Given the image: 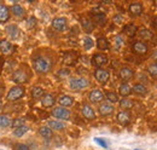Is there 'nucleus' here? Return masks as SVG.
<instances>
[{
    "instance_id": "nucleus-1",
    "label": "nucleus",
    "mask_w": 157,
    "mask_h": 150,
    "mask_svg": "<svg viewBox=\"0 0 157 150\" xmlns=\"http://www.w3.org/2000/svg\"><path fill=\"white\" fill-rule=\"evenodd\" d=\"M33 67L35 69L36 73L39 74H46L51 70L52 68V62L51 59L46 58V57H36L33 61Z\"/></svg>"
},
{
    "instance_id": "nucleus-2",
    "label": "nucleus",
    "mask_w": 157,
    "mask_h": 150,
    "mask_svg": "<svg viewBox=\"0 0 157 150\" xmlns=\"http://www.w3.org/2000/svg\"><path fill=\"white\" fill-rule=\"evenodd\" d=\"M70 89L74 91H80L90 86V81L85 77H73L70 80Z\"/></svg>"
},
{
    "instance_id": "nucleus-3",
    "label": "nucleus",
    "mask_w": 157,
    "mask_h": 150,
    "mask_svg": "<svg viewBox=\"0 0 157 150\" xmlns=\"http://www.w3.org/2000/svg\"><path fill=\"white\" fill-rule=\"evenodd\" d=\"M25 93V90L23 89V87H21V86H13L10 91H9V93L6 96V99L7 101H11V102H13V101H18L20 98H22L23 96Z\"/></svg>"
},
{
    "instance_id": "nucleus-4",
    "label": "nucleus",
    "mask_w": 157,
    "mask_h": 150,
    "mask_svg": "<svg viewBox=\"0 0 157 150\" xmlns=\"http://www.w3.org/2000/svg\"><path fill=\"white\" fill-rule=\"evenodd\" d=\"M52 27L57 30V32H64L68 28V21L64 17H57L52 21Z\"/></svg>"
},
{
    "instance_id": "nucleus-5",
    "label": "nucleus",
    "mask_w": 157,
    "mask_h": 150,
    "mask_svg": "<svg viewBox=\"0 0 157 150\" xmlns=\"http://www.w3.org/2000/svg\"><path fill=\"white\" fill-rule=\"evenodd\" d=\"M52 115L55 117H57L59 120H69L70 119V112L65 108H62V107H58V108H55L52 110Z\"/></svg>"
},
{
    "instance_id": "nucleus-6",
    "label": "nucleus",
    "mask_w": 157,
    "mask_h": 150,
    "mask_svg": "<svg viewBox=\"0 0 157 150\" xmlns=\"http://www.w3.org/2000/svg\"><path fill=\"white\" fill-rule=\"evenodd\" d=\"M92 63H93V65L100 68V67H103V65L109 63V58L104 53H96L94 56L92 57Z\"/></svg>"
},
{
    "instance_id": "nucleus-7",
    "label": "nucleus",
    "mask_w": 157,
    "mask_h": 150,
    "mask_svg": "<svg viewBox=\"0 0 157 150\" xmlns=\"http://www.w3.org/2000/svg\"><path fill=\"white\" fill-rule=\"evenodd\" d=\"M94 77L97 79V81L100 82V84H106L108 80H109V77H110V74L105 69H97L94 72Z\"/></svg>"
},
{
    "instance_id": "nucleus-8",
    "label": "nucleus",
    "mask_w": 157,
    "mask_h": 150,
    "mask_svg": "<svg viewBox=\"0 0 157 150\" xmlns=\"http://www.w3.org/2000/svg\"><path fill=\"white\" fill-rule=\"evenodd\" d=\"M12 80L17 84H23V82H27L28 81V74L23 70V69H18L15 72V74L12 76Z\"/></svg>"
},
{
    "instance_id": "nucleus-9",
    "label": "nucleus",
    "mask_w": 157,
    "mask_h": 150,
    "mask_svg": "<svg viewBox=\"0 0 157 150\" xmlns=\"http://www.w3.org/2000/svg\"><path fill=\"white\" fill-rule=\"evenodd\" d=\"M0 51L4 55H11L13 52V45L9 40H0Z\"/></svg>"
},
{
    "instance_id": "nucleus-10",
    "label": "nucleus",
    "mask_w": 157,
    "mask_h": 150,
    "mask_svg": "<svg viewBox=\"0 0 157 150\" xmlns=\"http://www.w3.org/2000/svg\"><path fill=\"white\" fill-rule=\"evenodd\" d=\"M149 47L144 41H136L133 44V51L138 55H145L147 52Z\"/></svg>"
},
{
    "instance_id": "nucleus-11",
    "label": "nucleus",
    "mask_w": 157,
    "mask_h": 150,
    "mask_svg": "<svg viewBox=\"0 0 157 150\" xmlns=\"http://www.w3.org/2000/svg\"><path fill=\"white\" fill-rule=\"evenodd\" d=\"M116 119H117V121L121 125H128L129 121H131V114L127 110H122V112H120L117 114Z\"/></svg>"
},
{
    "instance_id": "nucleus-12",
    "label": "nucleus",
    "mask_w": 157,
    "mask_h": 150,
    "mask_svg": "<svg viewBox=\"0 0 157 150\" xmlns=\"http://www.w3.org/2000/svg\"><path fill=\"white\" fill-rule=\"evenodd\" d=\"M82 115H83L86 119H88V120L96 119V112L93 110V108H92L91 105H88V104H83V105H82Z\"/></svg>"
},
{
    "instance_id": "nucleus-13",
    "label": "nucleus",
    "mask_w": 157,
    "mask_h": 150,
    "mask_svg": "<svg viewBox=\"0 0 157 150\" xmlns=\"http://www.w3.org/2000/svg\"><path fill=\"white\" fill-rule=\"evenodd\" d=\"M88 99L92 102V103H99L104 99V93L99 90H93L91 93L88 94Z\"/></svg>"
},
{
    "instance_id": "nucleus-14",
    "label": "nucleus",
    "mask_w": 157,
    "mask_h": 150,
    "mask_svg": "<svg viewBox=\"0 0 157 150\" xmlns=\"http://www.w3.org/2000/svg\"><path fill=\"white\" fill-rule=\"evenodd\" d=\"M99 112L103 116H108V115L114 112V107L110 103H101L99 107Z\"/></svg>"
},
{
    "instance_id": "nucleus-15",
    "label": "nucleus",
    "mask_w": 157,
    "mask_h": 150,
    "mask_svg": "<svg viewBox=\"0 0 157 150\" xmlns=\"http://www.w3.org/2000/svg\"><path fill=\"white\" fill-rule=\"evenodd\" d=\"M129 11H131V14H132V15H134V16H139V15H141V14H143L144 7H143V5H141L140 2H133V4H131V5H129Z\"/></svg>"
},
{
    "instance_id": "nucleus-16",
    "label": "nucleus",
    "mask_w": 157,
    "mask_h": 150,
    "mask_svg": "<svg viewBox=\"0 0 157 150\" xmlns=\"http://www.w3.org/2000/svg\"><path fill=\"white\" fill-rule=\"evenodd\" d=\"M55 102H56V99H55V97H53L52 94H44V97H42V99H41V104H42L44 107H46V108L53 107Z\"/></svg>"
},
{
    "instance_id": "nucleus-17",
    "label": "nucleus",
    "mask_w": 157,
    "mask_h": 150,
    "mask_svg": "<svg viewBox=\"0 0 157 150\" xmlns=\"http://www.w3.org/2000/svg\"><path fill=\"white\" fill-rule=\"evenodd\" d=\"M133 76H134V73H133V70L129 69V68H122V69L120 70V77H121L123 81L131 80Z\"/></svg>"
},
{
    "instance_id": "nucleus-18",
    "label": "nucleus",
    "mask_w": 157,
    "mask_h": 150,
    "mask_svg": "<svg viewBox=\"0 0 157 150\" xmlns=\"http://www.w3.org/2000/svg\"><path fill=\"white\" fill-rule=\"evenodd\" d=\"M137 26H134L133 23H129V24H127V26H124L123 27V33L126 34V35H128L129 38H133L136 34H137Z\"/></svg>"
},
{
    "instance_id": "nucleus-19",
    "label": "nucleus",
    "mask_w": 157,
    "mask_h": 150,
    "mask_svg": "<svg viewBox=\"0 0 157 150\" xmlns=\"http://www.w3.org/2000/svg\"><path fill=\"white\" fill-rule=\"evenodd\" d=\"M10 17V11H9V7L0 4V23H4L6 22Z\"/></svg>"
},
{
    "instance_id": "nucleus-20",
    "label": "nucleus",
    "mask_w": 157,
    "mask_h": 150,
    "mask_svg": "<svg viewBox=\"0 0 157 150\" xmlns=\"http://www.w3.org/2000/svg\"><path fill=\"white\" fill-rule=\"evenodd\" d=\"M59 104L63 107H71L74 104V98L70 96H62L58 99Z\"/></svg>"
},
{
    "instance_id": "nucleus-21",
    "label": "nucleus",
    "mask_w": 157,
    "mask_h": 150,
    "mask_svg": "<svg viewBox=\"0 0 157 150\" xmlns=\"http://www.w3.org/2000/svg\"><path fill=\"white\" fill-rule=\"evenodd\" d=\"M97 47H98L99 50H101V51L109 50L110 44H109L108 39H106V38H99L98 40H97Z\"/></svg>"
},
{
    "instance_id": "nucleus-22",
    "label": "nucleus",
    "mask_w": 157,
    "mask_h": 150,
    "mask_svg": "<svg viewBox=\"0 0 157 150\" xmlns=\"http://www.w3.org/2000/svg\"><path fill=\"white\" fill-rule=\"evenodd\" d=\"M118 92H120V94H121L122 97H127V96H129V94H131L132 89H131V86H129L128 84L123 82V84H121V85H120Z\"/></svg>"
},
{
    "instance_id": "nucleus-23",
    "label": "nucleus",
    "mask_w": 157,
    "mask_h": 150,
    "mask_svg": "<svg viewBox=\"0 0 157 150\" xmlns=\"http://www.w3.org/2000/svg\"><path fill=\"white\" fill-rule=\"evenodd\" d=\"M48 127L51 130H56V131H60V130H64L65 125L60 121H57V120H51L48 121Z\"/></svg>"
},
{
    "instance_id": "nucleus-24",
    "label": "nucleus",
    "mask_w": 157,
    "mask_h": 150,
    "mask_svg": "<svg viewBox=\"0 0 157 150\" xmlns=\"http://www.w3.org/2000/svg\"><path fill=\"white\" fill-rule=\"evenodd\" d=\"M6 32H7V34L12 38V39H17L18 35H20L18 28H17L16 26H13V24H12V26H7V27H6Z\"/></svg>"
},
{
    "instance_id": "nucleus-25",
    "label": "nucleus",
    "mask_w": 157,
    "mask_h": 150,
    "mask_svg": "<svg viewBox=\"0 0 157 150\" xmlns=\"http://www.w3.org/2000/svg\"><path fill=\"white\" fill-rule=\"evenodd\" d=\"M39 134L41 137H44V138H51L52 137V130L50 128V127H47V126H42V127H40L39 128Z\"/></svg>"
},
{
    "instance_id": "nucleus-26",
    "label": "nucleus",
    "mask_w": 157,
    "mask_h": 150,
    "mask_svg": "<svg viewBox=\"0 0 157 150\" xmlns=\"http://www.w3.org/2000/svg\"><path fill=\"white\" fill-rule=\"evenodd\" d=\"M120 105H121V108H123V109H131V108H133L134 102H133L132 99H129V98H123V99L120 102Z\"/></svg>"
},
{
    "instance_id": "nucleus-27",
    "label": "nucleus",
    "mask_w": 157,
    "mask_h": 150,
    "mask_svg": "<svg viewBox=\"0 0 157 150\" xmlns=\"http://www.w3.org/2000/svg\"><path fill=\"white\" fill-rule=\"evenodd\" d=\"M12 12H13V15H15L16 17H23L24 14H25L24 9H23L22 6H20V5H13V6H12Z\"/></svg>"
},
{
    "instance_id": "nucleus-28",
    "label": "nucleus",
    "mask_w": 157,
    "mask_h": 150,
    "mask_svg": "<svg viewBox=\"0 0 157 150\" xmlns=\"http://www.w3.org/2000/svg\"><path fill=\"white\" fill-rule=\"evenodd\" d=\"M132 91H134L137 94H145L147 92V89H146L144 85H141V84H136V85L133 86Z\"/></svg>"
},
{
    "instance_id": "nucleus-29",
    "label": "nucleus",
    "mask_w": 157,
    "mask_h": 150,
    "mask_svg": "<svg viewBox=\"0 0 157 150\" xmlns=\"http://www.w3.org/2000/svg\"><path fill=\"white\" fill-rule=\"evenodd\" d=\"M11 125V120L7 115H0V127L1 128H5V127H9Z\"/></svg>"
},
{
    "instance_id": "nucleus-30",
    "label": "nucleus",
    "mask_w": 157,
    "mask_h": 150,
    "mask_svg": "<svg viewBox=\"0 0 157 150\" xmlns=\"http://www.w3.org/2000/svg\"><path fill=\"white\" fill-rule=\"evenodd\" d=\"M32 96H33V98H35V99H38V98H41V97H44V90L41 89V87H33L32 89Z\"/></svg>"
},
{
    "instance_id": "nucleus-31",
    "label": "nucleus",
    "mask_w": 157,
    "mask_h": 150,
    "mask_svg": "<svg viewBox=\"0 0 157 150\" xmlns=\"http://www.w3.org/2000/svg\"><path fill=\"white\" fill-rule=\"evenodd\" d=\"M28 131H29V127L24 125V126H22V127H18V128H16V130L13 131V136L20 138V137H22L24 133H27Z\"/></svg>"
},
{
    "instance_id": "nucleus-32",
    "label": "nucleus",
    "mask_w": 157,
    "mask_h": 150,
    "mask_svg": "<svg viewBox=\"0 0 157 150\" xmlns=\"http://www.w3.org/2000/svg\"><path fill=\"white\" fill-rule=\"evenodd\" d=\"M82 26H83V28L86 29V32H88V33H91V32L93 30V23H92V21H90V19H87V18L82 19Z\"/></svg>"
},
{
    "instance_id": "nucleus-33",
    "label": "nucleus",
    "mask_w": 157,
    "mask_h": 150,
    "mask_svg": "<svg viewBox=\"0 0 157 150\" xmlns=\"http://www.w3.org/2000/svg\"><path fill=\"white\" fill-rule=\"evenodd\" d=\"M123 45H124L123 38L121 37V35H117V37L115 38V50H116V51H120V50L123 47Z\"/></svg>"
},
{
    "instance_id": "nucleus-34",
    "label": "nucleus",
    "mask_w": 157,
    "mask_h": 150,
    "mask_svg": "<svg viewBox=\"0 0 157 150\" xmlns=\"http://www.w3.org/2000/svg\"><path fill=\"white\" fill-rule=\"evenodd\" d=\"M94 46V42H93V40L91 39L90 37H86L83 39V47H85V50H91L92 47Z\"/></svg>"
},
{
    "instance_id": "nucleus-35",
    "label": "nucleus",
    "mask_w": 157,
    "mask_h": 150,
    "mask_svg": "<svg viewBox=\"0 0 157 150\" xmlns=\"http://www.w3.org/2000/svg\"><path fill=\"white\" fill-rule=\"evenodd\" d=\"M139 35H140V38H144V39H151L152 33L150 30H147L146 28H143V29L139 30Z\"/></svg>"
},
{
    "instance_id": "nucleus-36",
    "label": "nucleus",
    "mask_w": 157,
    "mask_h": 150,
    "mask_svg": "<svg viewBox=\"0 0 157 150\" xmlns=\"http://www.w3.org/2000/svg\"><path fill=\"white\" fill-rule=\"evenodd\" d=\"M105 96H106L108 101L111 102V103H117L118 102V96L115 92H106Z\"/></svg>"
},
{
    "instance_id": "nucleus-37",
    "label": "nucleus",
    "mask_w": 157,
    "mask_h": 150,
    "mask_svg": "<svg viewBox=\"0 0 157 150\" xmlns=\"http://www.w3.org/2000/svg\"><path fill=\"white\" fill-rule=\"evenodd\" d=\"M147 72H149V74L151 75L154 79H157V63H154V64L149 65Z\"/></svg>"
},
{
    "instance_id": "nucleus-38",
    "label": "nucleus",
    "mask_w": 157,
    "mask_h": 150,
    "mask_svg": "<svg viewBox=\"0 0 157 150\" xmlns=\"http://www.w3.org/2000/svg\"><path fill=\"white\" fill-rule=\"evenodd\" d=\"M11 125H12V127L16 130V128H18V127H22V126H24V119H15L12 122H11Z\"/></svg>"
},
{
    "instance_id": "nucleus-39",
    "label": "nucleus",
    "mask_w": 157,
    "mask_h": 150,
    "mask_svg": "<svg viewBox=\"0 0 157 150\" xmlns=\"http://www.w3.org/2000/svg\"><path fill=\"white\" fill-rule=\"evenodd\" d=\"M94 142L99 144L101 148H104V149H106L108 148V144H106V142L104 140V139H101V138H94Z\"/></svg>"
},
{
    "instance_id": "nucleus-40",
    "label": "nucleus",
    "mask_w": 157,
    "mask_h": 150,
    "mask_svg": "<svg viewBox=\"0 0 157 150\" xmlns=\"http://www.w3.org/2000/svg\"><path fill=\"white\" fill-rule=\"evenodd\" d=\"M13 150H30V149H29V147L27 144H17Z\"/></svg>"
},
{
    "instance_id": "nucleus-41",
    "label": "nucleus",
    "mask_w": 157,
    "mask_h": 150,
    "mask_svg": "<svg viewBox=\"0 0 157 150\" xmlns=\"http://www.w3.org/2000/svg\"><path fill=\"white\" fill-rule=\"evenodd\" d=\"M35 24H36L35 17H30L29 21H28V28H33V27H35Z\"/></svg>"
},
{
    "instance_id": "nucleus-42",
    "label": "nucleus",
    "mask_w": 157,
    "mask_h": 150,
    "mask_svg": "<svg viewBox=\"0 0 157 150\" xmlns=\"http://www.w3.org/2000/svg\"><path fill=\"white\" fill-rule=\"evenodd\" d=\"M96 19H97V22H98V23L103 24V23H104V21H105V16H104V15H101V14H99V15H96Z\"/></svg>"
},
{
    "instance_id": "nucleus-43",
    "label": "nucleus",
    "mask_w": 157,
    "mask_h": 150,
    "mask_svg": "<svg viewBox=\"0 0 157 150\" xmlns=\"http://www.w3.org/2000/svg\"><path fill=\"white\" fill-rule=\"evenodd\" d=\"M58 75L59 76H62V77H65V76L69 75V70H68V69H62V70L58 73Z\"/></svg>"
},
{
    "instance_id": "nucleus-44",
    "label": "nucleus",
    "mask_w": 157,
    "mask_h": 150,
    "mask_svg": "<svg viewBox=\"0 0 157 150\" xmlns=\"http://www.w3.org/2000/svg\"><path fill=\"white\" fill-rule=\"evenodd\" d=\"M114 21H115L116 23H121V22L123 21V17H122L121 15H117V16H115V17H114Z\"/></svg>"
},
{
    "instance_id": "nucleus-45",
    "label": "nucleus",
    "mask_w": 157,
    "mask_h": 150,
    "mask_svg": "<svg viewBox=\"0 0 157 150\" xmlns=\"http://www.w3.org/2000/svg\"><path fill=\"white\" fill-rule=\"evenodd\" d=\"M152 58H154V59H157V50H156V52L152 55Z\"/></svg>"
},
{
    "instance_id": "nucleus-46",
    "label": "nucleus",
    "mask_w": 157,
    "mask_h": 150,
    "mask_svg": "<svg viewBox=\"0 0 157 150\" xmlns=\"http://www.w3.org/2000/svg\"><path fill=\"white\" fill-rule=\"evenodd\" d=\"M155 24L157 26V16H156V18H155Z\"/></svg>"
},
{
    "instance_id": "nucleus-47",
    "label": "nucleus",
    "mask_w": 157,
    "mask_h": 150,
    "mask_svg": "<svg viewBox=\"0 0 157 150\" xmlns=\"http://www.w3.org/2000/svg\"><path fill=\"white\" fill-rule=\"evenodd\" d=\"M0 110H1V101H0Z\"/></svg>"
},
{
    "instance_id": "nucleus-48",
    "label": "nucleus",
    "mask_w": 157,
    "mask_h": 150,
    "mask_svg": "<svg viewBox=\"0 0 157 150\" xmlns=\"http://www.w3.org/2000/svg\"><path fill=\"white\" fill-rule=\"evenodd\" d=\"M134 150H140V149H134Z\"/></svg>"
}]
</instances>
